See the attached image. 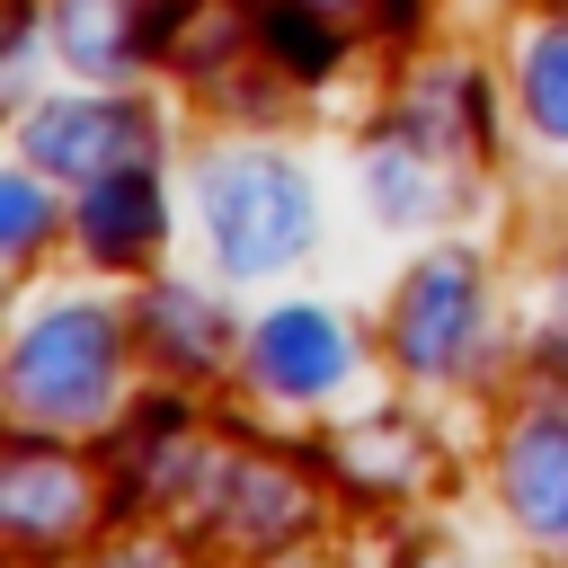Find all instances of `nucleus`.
<instances>
[{"mask_svg": "<svg viewBox=\"0 0 568 568\" xmlns=\"http://www.w3.org/2000/svg\"><path fill=\"white\" fill-rule=\"evenodd\" d=\"M195 195H204L213 266L240 275V284H248V275H284V266L320 240L311 178H302L284 151H222V160H204Z\"/></svg>", "mask_w": 568, "mask_h": 568, "instance_id": "1", "label": "nucleus"}, {"mask_svg": "<svg viewBox=\"0 0 568 568\" xmlns=\"http://www.w3.org/2000/svg\"><path fill=\"white\" fill-rule=\"evenodd\" d=\"M124 382V328L106 302H53L9 346V399L27 426H89Z\"/></svg>", "mask_w": 568, "mask_h": 568, "instance_id": "2", "label": "nucleus"}, {"mask_svg": "<svg viewBox=\"0 0 568 568\" xmlns=\"http://www.w3.org/2000/svg\"><path fill=\"white\" fill-rule=\"evenodd\" d=\"M27 169H80V178H115L151 160V115L115 89H80V98H44L18 124Z\"/></svg>", "mask_w": 568, "mask_h": 568, "instance_id": "3", "label": "nucleus"}, {"mask_svg": "<svg viewBox=\"0 0 568 568\" xmlns=\"http://www.w3.org/2000/svg\"><path fill=\"white\" fill-rule=\"evenodd\" d=\"M479 266L470 257H426L408 284H399V311H390V355L426 382V373H462L470 337H479Z\"/></svg>", "mask_w": 568, "mask_h": 568, "instance_id": "4", "label": "nucleus"}, {"mask_svg": "<svg viewBox=\"0 0 568 568\" xmlns=\"http://www.w3.org/2000/svg\"><path fill=\"white\" fill-rule=\"evenodd\" d=\"M346 364H355V337L320 302H284L248 328V373L266 399H328L346 382Z\"/></svg>", "mask_w": 568, "mask_h": 568, "instance_id": "5", "label": "nucleus"}, {"mask_svg": "<svg viewBox=\"0 0 568 568\" xmlns=\"http://www.w3.org/2000/svg\"><path fill=\"white\" fill-rule=\"evenodd\" d=\"M497 488H506V515L515 532L532 541H568V417H524L497 453Z\"/></svg>", "mask_w": 568, "mask_h": 568, "instance_id": "6", "label": "nucleus"}, {"mask_svg": "<svg viewBox=\"0 0 568 568\" xmlns=\"http://www.w3.org/2000/svg\"><path fill=\"white\" fill-rule=\"evenodd\" d=\"M169 240V204L142 169H115V178H89V204H80V248L106 257V266H133Z\"/></svg>", "mask_w": 568, "mask_h": 568, "instance_id": "7", "label": "nucleus"}, {"mask_svg": "<svg viewBox=\"0 0 568 568\" xmlns=\"http://www.w3.org/2000/svg\"><path fill=\"white\" fill-rule=\"evenodd\" d=\"M133 328H142V355L169 364V373H213L222 364V337H231L222 302L195 293V284H151L142 311H133Z\"/></svg>", "mask_w": 568, "mask_h": 568, "instance_id": "8", "label": "nucleus"}, {"mask_svg": "<svg viewBox=\"0 0 568 568\" xmlns=\"http://www.w3.org/2000/svg\"><path fill=\"white\" fill-rule=\"evenodd\" d=\"M80 506H89V479L71 470V453L44 444V435H18V453H9V524L27 541H62L80 524Z\"/></svg>", "mask_w": 568, "mask_h": 568, "instance_id": "9", "label": "nucleus"}, {"mask_svg": "<svg viewBox=\"0 0 568 568\" xmlns=\"http://www.w3.org/2000/svg\"><path fill=\"white\" fill-rule=\"evenodd\" d=\"M53 36H62V53H71L80 71H124V62L151 44L142 0H62Z\"/></svg>", "mask_w": 568, "mask_h": 568, "instance_id": "10", "label": "nucleus"}, {"mask_svg": "<svg viewBox=\"0 0 568 568\" xmlns=\"http://www.w3.org/2000/svg\"><path fill=\"white\" fill-rule=\"evenodd\" d=\"M515 89H524V115L541 142H568V18L532 27L524 53H515Z\"/></svg>", "mask_w": 568, "mask_h": 568, "instance_id": "11", "label": "nucleus"}, {"mask_svg": "<svg viewBox=\"0 0 568 568\" xmlns=\"http://www.w3.org/2000/svg\"><path fill=\"white\" fill-rule=\"evenodd\" d=\"M231 532H248V541H284L302 515H311V488L284 470V462H240V479H231Z\"/></svg>", "mask_w": 568, "mask_h": 568, "instance_id": "12", "label": "nucleus"}, {"mask_svg": "<svg viewBox=\"0 0 568 568\" xmlns=\"http://www.w3.org/2000/svg\"><path fill=\"white\" fill-rule=\"evenodd\" d=\"M364 186H373V213L382 222H426L435 213V151L426 142H373Z\"/></svg>", "mask_w": 568, "mask_h": 568, "instance_id": "13", "label": "nucleus"}, {"mask_svg": "<svg viewBox=\"0 0 568 568\" xmlns=\"http://www.w3.org/2000/svg\"><path fill=\"white\" fill-rule=\"evenodd\" d=\"M408 426H346V479L364 488V497H390V488H408V479H426V453L417 444H399Z\"/></svg>", "mask_w": 568, "mask_h": 568, "instance_id": "14", "label": "nucleus"}, {"mask_svg": "<svg viewBox=\"0 0 568 568\" xmlns=\"http://www.w3.org/2000/svg\"><path fill=\"white\" fill-rule=\"evenodd\" d=\"M44 231H53V222H44V195H36V178H9V257H27Z\"/></svg>", "mask_w": 568, "mask_h": 568, "instance_id": "15", "label": "nucleus"}, {"mask_svg": "<svg viewBox=\"0 0 568 568\" xmlns=\"http://www.w3.org/2000/svg\"><path fill=\"white\" fill-rule=\"evenodd\" d=\"M417 568H453V559H417Z\"/></svg>", "mask_w": 568, "mask_h": 568, "instance_id": "16", "label": "nucleus"}]
</instances>
